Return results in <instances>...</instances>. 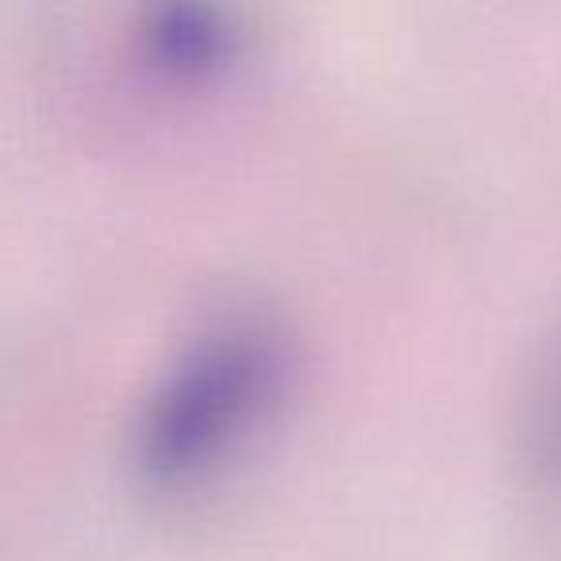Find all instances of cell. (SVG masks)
Wrapping results in <instances>:
<instances>
[{"mask_svg":"<svg viewBox=\"0 0 561 561\" xmlns=\"http://www.w3.org/2000/svg\"><path fill=\"white\" fill-rule=\"evenodd\" d=\"M293 385V343L277 316L231 308L165 366L135 423L142 489L185 500L211 489L277 420Z\"/></svg>","mask_w":561,"mask_h":561,"instance_id":"obj_1","label":"cell"},{"mask_svg":"<svg viewBox=\"0 0 561 561\" xmlns=\"http://www.w3.org/2000/svg\"><path fill=\"white\" fill-rule=\"evenodd\" d=\"M139 62L158 81L204 89L242 55L239 12L227 0H147L135 20Z\"/></svg>","mask_w":561,"mask_h":561,"instance_id":"obj_2","label":"cell"}]
</instances>
